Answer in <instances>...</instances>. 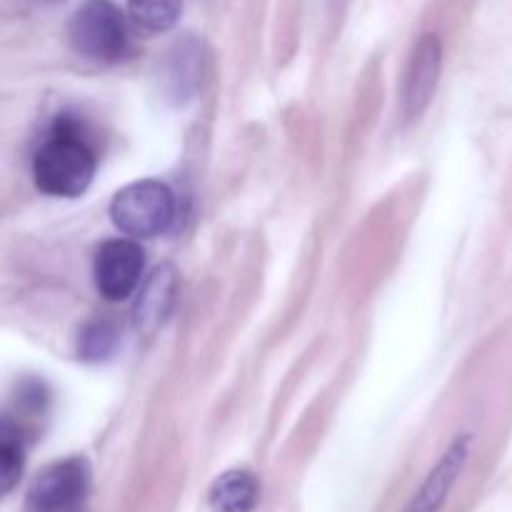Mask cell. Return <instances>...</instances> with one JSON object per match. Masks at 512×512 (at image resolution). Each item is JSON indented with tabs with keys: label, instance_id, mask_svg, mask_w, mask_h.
Returning a JSON list of instances; mask_svg holds the SVG:
<instances>
[{
	"label": "cell",
	"instance_id": "1",
	"mask_svg": "<svg viewBox=\"0 0 512 512\" xmlns=\"http://www.w3.org/2000/svg\"><path fill=\"white\" fill-rule=\"evenodd\" d=\"M98 170V158L78 125L63 120L50 130L33 155V180L40 193L50 198H78L90 188Z\"/></svg>",
	"mask_w": 512,
	"mask_h": 512
},
{
	"label": "cell",
	"instance_id": "2",
	"mask_svg": "<svg viewBox=\"0 0 512 512\" xmlns=\"http://www.w3.org/2000/svg\"><path fill=\"white\" fill-rule=\"evenodd\" d=\"M178 215L175 193L160 180H138L115 193L110 200V220L123 235L135 240L158 238L168 233Z\"/></svg>",
	"mask_w": 512,
	"mask_h": 512
},
{
	"label": "cell",
	"instance_id": "3",
	"mask_svg": "<svg viewBox=\"0 0 512 512\" xmlns=\"http://www.w3.org/2000/svg\"><path fill=\"white\" fill-rule=\"evenodd\" d=\"M75 53L95 63H118L130 50L128 18L113 0H85L68 20Z\"/></svg>",
	"mask_w": 512,
	"mask_h": 512
},
{
	"label": "cell",
	"instance_id": "4",
	"mask_svg": "<svg viewBox=\"0 0 512 512\" xmlns=\"http://www.w3.org/2000/svg\"><path fill=\"white\" fill-rule=\"evenodd\" d=\"M90 490L85 458H65L40 470L28 490V512H78Z\"/></svg>",
	"mask_w": 512,
	"mask_h": 512
},
{
	"label": "cell",
	"instance_id": "5",
	"mask_svg": "<svg viewBox=\"0 0 512 512\" xmlns=\"http://www.w3.org/2000/svg\"><path fill=\"white\" fill-rule=\"evenodd\" d=\"M145 250L135 238L105 240L95 250L93 280L100 298L108 303H123L143 285Z\"/></svg>",
	"mask_w": 512,
	"mask_h": 512
},
{
	"label": "cell",
	"instance_id": "6",
	"mask_svg": "<svg viewBox=\"0 0 512 512\" xmlns=\"http://www.w3.org/2000/svg\"><path fill=\"white\" fill-rule=\"evenodd\" d=\"M440 73H443V43L435 33H425L415 43L405 68L403 93H400L405 118L415 120L428 110L440 83Z\"/></svg>",
	"mask_w": 512,
	"mask_h": 512
},
{
	"label": "cell",
	"instance_id": "7",
	"mask_svg": "<svg viewBox=\"0 0 512 512\" xmlns=\"http://www.w3.org/2000/svg\"><path fill=\"white\" fill-rule=\"evenodd\" d=\"M470 453H473V435L463 433L448 445L443 458L433 465L428 478L423 480L415 495L410 498L405 512H440L443 505L448 503L450 493L458 485L460 475H463L465 465H468Z\"/></svg>",
	"mask_w": 512,
	"mask_h": 512
},
{
	"label": "cell",
	"instance_id": "8",
	"mask_svg": "<svg viewBox=\"0 0 512 512\" xmlns=\"http://www.w3.org/2000/svg\"><path fill=\"white\" fill-rule=\"evenodd\" d=\"M178 290V273H175L173 265L155 268L138 288L133 308L135 328L145 335H153L155 330L163 328L165 320L173 313L175 303H178Z\"/></svg>",
	"mask_w": 512,
	"mask_h": 512
},
{
	"label": "cell",
	"instance_id": "9",
	"mask_svg": "<svg viewBox=\"0 0 512 512\" xmlns=\"http://www.w3.org/2000/svg\"><path fill=\"white\" fill-rule=\"evenodd\" d=\"M213 512H253L260 503V483L250 470H228L208 490Z\"/></svg>",
	"mask_w": 512,
	"mask_h": 512
},
{
	"label": "cell",
	"instance_id": "10",
	"mask_svg": "<svg viewBox=\"0 0 512 512\" xmlns=\"http://www.w3.org/2000/svg\"><path fill=\"white\" fill-rule=\"evenodd\" d=\"M25 453H28V440L23 428L13 423V418H5L0 425V480H3V493H13L20 483L25 470Z\"/></svg>",
	"mask_w": 512,
	"mask_h": 512
},
{
	"label": "cell",
	"instance_id": "11",
	"mask_svg": "<svg viewBox=\"0 0 512 512\" xmlns=\"http://www.w3.org/2000/svg\"><path fill=\"white\" fill-rule=\"evenodd\" d=\"M120 333L110 320H90L78 333V358L85 363H100L118 348Z\"/></svg>",
	"mask_w": 512,
	"mask_h": 512
},
{
	"label": "cell",
	"instance_id": "12",
	"mask_svg": "<svg viewBox=\"0 0 512 512\" xmlns=\"http://www.w3.org/2000/svg\"><path fill=\"white\" fill-rule=\"evenodd\" d=\"M130 18L150 33L175 28L183 13V0H128Z\"/></svg>",
	"mask_w": 512,
	"mask_h": 512
}]
</instances>
